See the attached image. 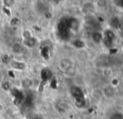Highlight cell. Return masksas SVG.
I'll return each instance as SVG.
<instances>
[{"instance_id":"obj_13","label":"cell","mask_w":123,"mask_h":119,"mask_svg":"<svg viewBox=\"0 0 123 119\" xmlns=\"http://www.w3.org/2000/svg\"><path fill=\"white\" fill-rule=\"evenodd\" d=\"M2 88L5 91H8V89H9V83H8V82H3V83L2 84Z\"/></svg>"},{"instance_id":"obj_1","label":"cell","mask_w":123,"mask_h":119,"mask_svg":"<svg viewBox=\"0 0 123 119\" xmlns=\"http://www.w3.org/2000/svg\"><path fill=\"white\" fill-rule=\"evenodd\" d=\"M70 93L73 96L75 100V103L77 106H82L84 104V94L80 87H72L70 88Z\"/></svg>"},{"instance_id":"obj_14","label":"cell","mask_w":123,"mask_h":119,"mask_svg":"<svg viewBox=\"0 0 123 119\" xmlns=\"http://www.w3.org/2000/svg\"><path fill=\"white\" fill-rule=\"evenodd\" d=\"M18 23H19V19H18V18H14L12 19V21H11L12 25H18Z\"/></svg>"},{"instance_id":"obj_6","label":"cell","mask_w":123,"mask_h":119,"mask_svg":"<svg viewBox=\"0 0 123 119\" xmlns=\"http://www.w3.org/2000/svg\"><path fill=\"white\" fill-rule=\"evenodd\" d=\"M36 43H37V40L34 37H30L29 38L24 39V44L29 48H33L34 46L36 45Z\"/></svg>"},{"instance_id":"obj_7","label":"cell","mask_w":123,"mask_h":119,"mask_svg":"<svg viewBox=\"0 0 123 119\" xmlns=\"http://www.w3.org/2000/svg\"><path fill=\"white\" fill-rule=\"evenodd\" d=\"M32 85H33V82H32V80H31V79L25 78V79H24V80L22 81V86H23L24 88L29 89Z\"/></svg>"},{"instance_id":"obj_8","label":"cell","mask_w":123,"mask_h":119,"mask_svg":"<svg viewBox=\"0 0 123 119\" xmlns=\"http://www.w3.org/2000/svg\"><path fill=\"white\" fill-rule=\"evenodd\" d=\"M92 39H93V40H94L96 43H99V42H100V41L102 39L101 34H100V32H93V33H92Z\"/></svg>"},{"instance_id":"obj_10","label":"cell","mask_w":123,"mask_h":119,"mask_svg":"<svg viewBox=\"0 0 123 119\" xmlns=\"http://www.w3.org/2000/svg\"><path fill=\"white\" fill-rule=\"evenodd\" d=\"M21 49H22V48L19 43H14L13 46H12V50H13V53H20V52H21Z\"/></svg>"},{"instance_id":"obj_9","label":"cell","mask_w":123,"mask_h":119,"mask_svg":"<svg viewBox=\"0 0 123 119\" xmlns=\"http://www.w3.org/2000/svg\"><path fill=\"white\" fill-rule=\"evenodd\" d=\"M41 55L44 58L47 59L49 58V48L47 47H44L42 48V51H41Z\"/></svg>"},{"instance_id":"obj_4","label":"cell","mask_w":123,"mask_h":119,"mask_svg":"<svg viewBox=\"0 0 123 119\" xmlns=\"http://www.w3.org/2000/svg\"><path fill=\"white\" fill-rule=\"evenodd\" d=\"M11 67L15 70H25L26 68V64L23 62H18V61H13L11 63Z\"/></svg>"},{"instance_id":"obj_12","label":"cell","mask_w":123,"mask_h":119,"mask_svg":"<svg viewBox=\"0 0 123 119\" xmlns=\"http://www.w3.org/2000/svg\"><path fill=\"white\" fill-rule=\"evenodd\" d=\"M73 45L75 46L76 48H82L84 46V43L80 40H75L73 42Z\"/></svg>"},{"instance_id":"obj_2","label":"cell","mask_w":123,"mask_h":119,"mask_svg":"<svg viewBox=\"0 0 123 119\" xmlns=\"http://www.w3.org/2000/svg\"><path fill=\"white\" fill-rule=\"evenodd\" d=\"M115 39V35L114 33L110 30H107L105 32V36H104V43H105V45L110 47L113 43V41Z\"/></svg>"},{"instance_id":"obj_5","label":"cell","mask_w":123,"mask_h":119,"mask_svg":"<svg viewBox=\"0 0 123 119\" xmlns=\"http://www.w3.org/2000/svg\"><path fill=\"white\" fill-rule=\"evenodd\" d=\"M40 76H41V78H42L44 82H47L48 80H49L52 77V72L49 69L45 68V69H43L42 71H41Z\"/></svg>"},{"instance_id":"obj_3","label":"cell","mask_w":123,"mask_h":119,"mask_svg":"<svg viewBox=\"0 0 123 119\" xmlns=\"http://www.w3.org/2000/svg\"><path fill=\"white\" fill-rule=\"evenodd\" d=\"M11 92H12V95L14 97L16 101L21 103V102L25 99V96H24L23 92H22L21 91L18 90V89H17V88L13 89V90L11 91Z\"/></svg>"},{"instance_id":"obj_11","label":"cell","mask_w":123,"mask_h":119,"mask_svg":"<svg viewBox=\"0 0 123 119\" xmlns=\"http://www.w3.org/2000/svg\"><path fill=\"white\" fill-rule=\"evenodd\" d=\"M111 119H123V114L120 113H116L111 116Z\"/></svg>"}]
</instances>
